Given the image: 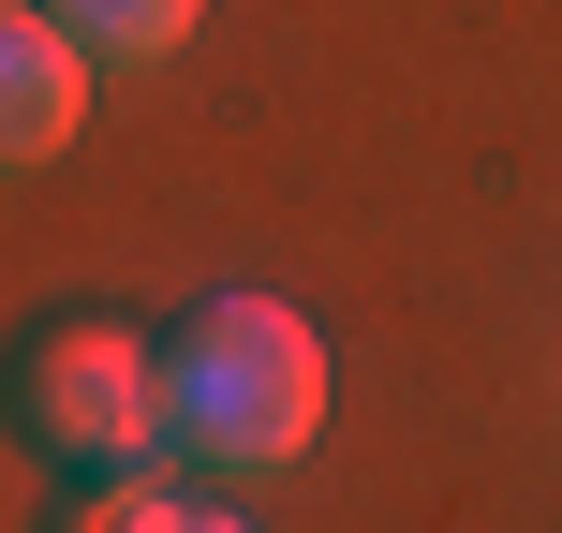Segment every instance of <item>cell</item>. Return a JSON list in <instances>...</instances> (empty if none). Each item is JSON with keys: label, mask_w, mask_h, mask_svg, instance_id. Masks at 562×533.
I'll list each match as a JSON object with an SVG mask.
<instances>
[{"label": "cell", "mask_w": 562, "mask_h": 533, "mask_svg": "<svg viewBox=\"0 0 562 533\" xmlns=\"http://www.w3.org/2000/svg\"><path fill=\"white\" fill-rule=\"evenodd\" d=\"M164 430L207 475H281V459L326 430V341L281 297H207L164 356Z\"/></svg>", "instance_id": "1"}, {"label": "cell", "mask_w": 562, "mask_h": 533, "mask_svg": "<svg viewBox=\"0 0 562 533\" xmlns=\"http://www.w3.org/2000/svg\"><path fill=\"white\" fill-rule=\"evenodd\" d=\"M15 430L75 475H134V459H164V356L104 311H75L15 356Z\"/></svg>", "instance_id": "2"}, {"label": "cell", "mask_w": 562, "mask_h": 533, "mask_svg": "<svg viewBox=\"0 0 562 533\" xmlns=\"http://www.w3.org/2000/svg\"><path fill=\"white\" fill-rule=\"evenodd\" d=\"M75 134H89V45L45 15H0V178L59 164Z\"/></svg>", "instance_id": "3"}, {"label": "cell", "mask_w": 562, "mask_h": 533, "mask_svg": "<svg viewBox=\"0 0 562 533\" xmlns=\"http://www.w3.org/2000/svg\"><path fill=\"white\" fill-rule=\"evenodd\" d=\"M193 15H207V0H59V30H75L89 59H178Z\"/></svg>", "instance_id": "4"}, {"label": "cell", "mask_w": 562, "mask_h": 533, "mask_svg": "<svg viewBox=\"0 0 562 533\" xmlns=\"http://www.w3.org/2000/svg\"><path fill=\"white\" fill-rule=\"evenodd\" d=\"M59 533H193V504H178V489L134 459V475H89L75 504H59Z\"/></svg>", "instance_id": "5"}, {"label": "cell", "mask_w": 562, "mask_h": 533, "mask_svg": "<svg viewBox=\"0 0 562 533\" xmlns=\"http://www.w3.org/2000/svg\"><path fill=\"white\" fill-rule=\"evenodd\" d=\"M193 533H237V519H193Z\"/></svg>", "instance_id": "6"}, {"label": "cell", "mask_w": 562, "mask_h": 533, "mask_svg": "<svg viewBox=\"0 0 562 533\" xmlns=\"http://www.w3.org/2000/svg\"><path fill=\"white\" fill-rule=\"evenodd\" d=\"M0 15H30V0H0Z\"/></svg>", "instance_id": "7"}]
</instances>
